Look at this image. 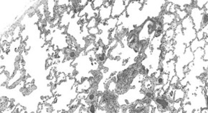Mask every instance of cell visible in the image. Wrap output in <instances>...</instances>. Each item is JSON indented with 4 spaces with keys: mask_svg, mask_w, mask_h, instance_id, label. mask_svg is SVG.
Returning a JSON list of instances; mask_svg holds the SVG:
<instances>
[{
    "mask_svg": "<svg viewBox=\"0 0 208 113\" xmlns=\"http://www.w3.org/2000/svg\"><path fill=\"white\" fill-rule=\"evenodd\" d=\"M104 1H92V8L94 10L100 9L103 4Z\"/></svg>",
    "mask_w": 208,
    "mask_h": 113,
    "instance_id": "ba28073f",
    "label": "cell"
},
{
    "mask_svg": "<svg viewBox=\"0 0 208 113\" xmlns=\"http://www.w3.org/2000/svg\"><path fill=\"white\" fill-rule=\"evenodd\" d=\"M205 9L203 8L200 9L197 7H194L191 9L190 11V16L192 18V22L194 24V28L196 32H198L201 29V22L203 20V14H204Z\"/></svg>",
    "mask_w": 208,
    "mask_h": 113,
    "instance_id": "6da1fadb",
    "label": "cell"
},
{
    "mask_svg": "<svg viewBox=\"0 0 208 113\" xmlns=\"http://www.w3.org/2000/svg\"><path fill=\"white\" fill-rule=\"evenodd\" d=\"M88 32L90 35H94V36H96V35H98V34L99 33V29H98L97 27H93V28L89 29Z\"/></svg>",
    "mask_w": 208,
    "mask_h": 113,
    "instance_id": "30bf717a",
    "label": "cell"
},
{
    "mask_svg": "<svg viewBox=\"0 0 208 113\" xmlns=\"http://www.w3.org/2000/svg\"><path fill=\"white\" fill-rule=\"evenodd\" d=\"M175 18L176 16L174 14H168V13L164 14L162 17V24H171L172 23V22L175 20Z\"/></svg>",
    "mask_w": 208,
    "mask_h": 113,
    "instance_id": "277c9868",
    "label": "cell"
},
{
    "mask_svg": "<svg viewBox=\"0 0 208 113\" xmlns=\"http://www.w3.org/2000/svg\"><path fill=\"white\" fill-rule=\"evenodd\" d=\"M206 44L207 43H206L205 39H201V40H198V39L196 38V39H194V40L192 42V44L191 45H190V48L192 52H195V50L197 48H204Z\"/></svg>",
    "mask_w": 208,
    "mask_h": 113,
    "instance_id": "3957f363",
    "label": "cell"
},
{
    "mask_svg": "<svg viewBox=\"0 0 208 113\" xmlns=\"http://www.w3.org/2000/svg\"><path fill=\"white\" fill-rule=\"evenodd\" d=\"M130 1H114V4H112L111 9V15L112 18H116V17H120L125 12L126 7L128 5Z\"/></svg>",
    "mask_w": 208,
    "mask_h": 113,
    "instance_id": "7a4b0ae2",
    "label": "cell"
},
{
    "mask_svg": "<svg viewBox=\"0 0 208 113\" xmlns=\"http://www.w3.org/2000/svg\"><path fill=\"white\" fill-rule=\"evenodd\" d=\"M176 12L177 13L179 20H184L187 17H188V12L185 10H180L179 9H176Z\"/></svg>",
    "mask_w": 208,
    "mask_h": 113,
    "instance_id": "8992f818",
    "label": "cell"
},
{
    "mask_svg": "<svg viewBox=\"0 0 208 113\" xmlns=\"http://www.w3.org/2000/svg\"><path fill=\"white\" fill-rule=\"evenodd\" d=\"M184 96H185V92L184 89L181 88H176L174 94V101L183 99Z\"/></svg>",
    "mask_w": 208,
    "mask_h": 113,
    "instance_id": "5b68a950",
    "label": "cell"
},
{
    "mask_svg": "<svg viewBox=\"0 0 208 113\" xmlns=\"http://www.w3.org/2000/svg\"><path fill=\"white\" fill-rule=\"evenodd\" d=\"M194 2L196 3V4H197V8L200 9H202L204 8L205 5L207 3H208V1L207 0H205V1H194Z\"/></svg>",
    "mask_w": 208,
    "mask_h": 113,
    "instance_id": "9c48e42d",
    "label": "cell"
},
{
    "mask_svg": "<svg viewBox=\"0 0 208 113\" xmlns=\"http://www.w3.org/2000/svg\"><path fill=\"white\" fill-rule=\"evenodd\" d=\"M99 17H93V18H92L91 20H90V21H88V29H91V28H93V27H96V24H98V20L97 18Z\"/></svg>",
    "mask_w": 208,
    "mask_h": 113,
    "instance_id": "52a82bcc",
    "label": "cell"
}]
</instances>
